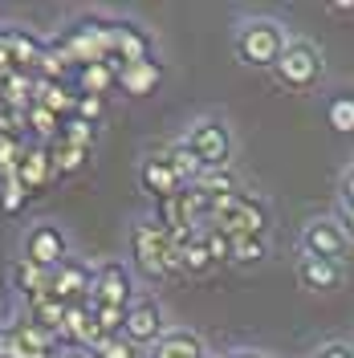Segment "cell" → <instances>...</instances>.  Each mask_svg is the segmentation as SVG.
<instances>
[{"label": "cell", "mask_w": 354, "mask_h": 358, "mask_svg": "<svg viewBox=\"0 0 354 358\" xmlns=\"http://www.w3.org/2000/svg\"><path fill=\"white\" fill-rule=\"evenodd\" d=\"M289 37L285 24L273 21V17H253V21H244L236 29V57H241L244 66L253 69H273L281 62V53L289 49Z\"/></svg>", "instance_id": "obj_1"}, {"label": "cell", "mask_w": 354, "mask_h": 358, "mask_svg": "<svg viewBox=\"0 0 354 358\" xmlns=\"http://www.w3.org/2000/svg\"><path fill=\"white\" fill-rule=\"evenodd\" d=\"M131 257H134V268L143 277H167V273H183V261L179 252L171 248L167 232L159 228V220H134L131 224Z\"/></svg>", "instance_id": "obj_2"}, {"label": "cell", "mask_w": 354, "mask_h": 358, "mask_svg": "<svg viewBox=\"0 0 354 358\" xmlns=\"http://www.w3.org/2000/svg\"><path fill=\"white\" fill-rule=\"evenodd\" d=\"M53 49L66 57V66H94L111 57V21L102 17H86V21L69 24L66 33L53 41Z\"/></svg>", "instance_id": "obj_3"}, {"label": "cell", "mask_w": 354, "mask_h": 358, "mask_svg": "<svg viewBox=\"0 0 354 358\" xmlns=\"http://www.w3.org/2000/svg\"><path fill=\"white\" fill-rule=\"evenodd\" d=\"M322 53H318V45L313 41H302V37H293L289 49L281 53V62L273 66V78H277V86L293 90V94H310L318 82H322Z\"/></svg>", "instance_id": "obj_4"}, {"label": "cell", "mask_w": 354, "mask_h": 358, "mask_svg": "<svg viewBox=\"0 0 354 358\" xmlns=\"http://www.w3.org/2000/svg\"><path fill=\"white\" fill-rule=\"evenodd\" d=\"M212 228H220L228 236H265L269 212L257 196L232 192V196H220L216 200V208H212Z\"/></svg>", "instance_id": "obj_5"}, {"label": "cell", "mask_w": 354, "mask_h": 358, "mask_svg": "<svg viewBox=\"0 0 354 358\" xmlns=\"http://www.w3.org/2000/svg\"><path fill=\"white\" fill-rule=\"evenodd\" d=\"M187 147L208 163V171L232 167V131L224 118H196L187 127Z\"/></svg>", "instance_id": "obj_6"}, {"label": "cell", "mask_w": 354, "mask_h": 358, "mask_svg": "<svg viewBox=\"0 0 354 358\" xmlns=\"http://www.w3.org/2000/svg\"><path fill=\"white\" fill-rule=\"evenodd\" d=\"M57 338L33 326L29 317L21 322H0V358H49Z\"/></svg>", "instance_id": "obj_7"}, {"label": "cell", "mask_w": 354, "mask_h": 358, "mask_svg": "<svg viewBox=\"0 0 354 358\" xmlns=\"http://www.w3.org/2000/svg\"><path fill=\"white\" fill-rule=\"evenodd\" d=\"M346 248H351V236L334 216H318V220H310L302 228V257H318V261H338L342 265Z\"/></svg>", "instance_id": "obj_8"}, {"label": "cell", "mask_w": 354, "mask_h": 358, "mask_svg": "<svg viewBox=\"0 0 354 358\" xmlns=\"http://www.w3.org/2000/svg\"><path fill=\"white\" fill-rule=\"evenodd\" d=\"M21 257L24 261H33V265H41V268H57L62 261H69V241H66V232L57 228V224H33L29 232H24V241H21Z\"/></svg>", "instance_id": "obj_9"}, {"label": "cell", "mask_w": 354, "mask_h": 358, "mask_svg": "<svg viewBox=\"0 0 354 358\" xmlns=\"http://www.w3.org/2000/svg\"><path fill=\"white\" fill-rule=\"evenodd\" d=\"M143 57H155V41L151 33L139 21H111V62L114 69L131 66V62H143Z\"/></svg>", "instance_id": "obj_10"}, {"label": "cell", "mask_w": 354, "mask_h": 358, "mask_svg": "<svg viewBox=\"0 0 354 358\" xmlns=\"http://www.w3.org/2000/svg\"><path fill=\"white\" fill-rule=\"evenodd\" d=\"M90 301L131 310V301H134L131 268L122 265V261H106V265H98V268H94V289H90Z\"/></svg>", "instance_id": "obj_11"}, {"label": "cell", "mask_w": 354, "mask_h": 358, "mask_svg": "<svg viewBox=\"0 0 354 358\" xmlns=\"http://www.w3.org/2000/svg\"><path fill=\"white\" fill-rule=\"evenodd\" d=\"M122 334L131 338L134 346H155L159 338L167 334L163 306H159L155 297H134L131 310H127V322H122Z\"/></svg>", "instance_id": "obj_12"}, {"label": "cell", "mask_w": 354, "mask_h": 358, "mask_svg": "<svg viewBox=\"0 0 354 358\" xmlns=\"http://www.w3.org/2000/svg\"><path fill=\"white\" fill-rule=\"evenodd\" d=\"M90 289H94V268L86 261H78V257H69L62 265L53 268V297H62L66 306H82L90 301Z\"/></svg>", "instance_id": "obj_13"}, {"label": "cell", "mask_w": 354, "mask_h": 358, "mask_svg": "<svg viewBox=\"0 0 354 358\" xmlns=\"http://www.w3.org/2000/svg\"><path fill=\"white\" fill-rule=\"evenodd\" d=\"M139 187H143V192H147L155 203L171 200V196H179V192H183V179L176 176V167H171L167 151L143 159V167H139Z\"/></svg>", "instance_id": "obj_14"}, {"label": "cell", "mask_w": 354, "mask_h": 358, "mask_svg": "<svg viewBox=\"0 0 354 358\" xmlns=\"http://www.w3.org/2000/svg\"><path fill=\"white\" fill-rule=\"evenodd\" d=\"M53 176H57V171H53L49 147H45V143H29V147L21 151V163H17V179L24 183V192H29V196L41 192Z\"/></svg>", "instance_id": "obj_15"}, {"label": "cell", "mask_w": 354, "mask_h": 358, "mask_svg": "<svg viewBox=\"0 0 354 358\" xmlns=\"http://www.w3.org/2000/svg\"><path fill=\"white\" fill-rule=\"evenodd\" d=\"M62 338H66L69 346H78V350H98V342H102V326H98V317L90 313V306L82 301V306H69V317H66V330H62Z\"/></svg>", "instance_id": "obj_16"}, {"label": "cell", "mask_w": 354, "mask_h": 358, "mask_svg": "<svg viewBox=\"0 0 354 358\" xmlns=\"http://www.w3.org/2000/svg\"><path fill=\"white\" fill-rule=\"evenodd\" d=\"M24 317H29L33 326L49 330L53 338H62L66 317H69V306L62 301V297H53V293H37V297H29V301H24Z\"/></svg>", "instance_id": "obj_17"}, {"label": "cell", "mask_w": 354, "mask_h": 358, "mask_svg": "<svg viewBox=\"0 0 354 358\" xmlns=\"http://www.w3.org/2000/svg\"><path fill=\"white\" fill-rule=\"evenodd\" d=\"M8 45H13V66H17V73L41 78V66H45V57H49V45L37 41V37L24 33V29H8Z\"/></svg>", "instance_id": "obj_18"}, {"label": "cell", "mask_w": 354, "mask_h": 358, "mask_svg": "<svg viewBox=\"0 0 354 358\" xmlns=\"http://www.w3.org/2000/svg\"><path fill=\"white\" fill-rule=\"evenodd\" d=\"M159 82H163V66H159V57H143V62H131V66L118 69V86L127 90L131 98H147V94H155Z\"/></svg>", "instance_id": "obj_19"}, {"label": "cell", "mask_w": 354, "mask_h": 358, "mask_svg": "<svg viewBox=\"0 0 354 358\" xmlns=\"http://www.w3.org/2000/svg\"><path fill=\"white\" fill-rule=\"evenodd\" d=\"M297 281H302V289L330 293V289H338V285H342V265H338V261L302 257V261H297Z\"/></svg>", "instance_id": "obj_20"}, {"label": "cell", "mask_w": 354, "mask_h": 358, "mask_svg": "<svg viewBox=\"0 0 354 358\" xmlns=\"http://www.w3.org/2000/svg\"><path fill=\"white\" fill-rule=\"evenodd\" d=\"M8 281H13V289L29 301V297H37V293L53 289V268H41V265H33V261H24V257H17L13 268H8Z\"/></svg>", "instance_id": "obj_21"}, {"label": "cell", "mask_w": 354, "mask_h": 358, "mask_svg": "<svg viewBox=\"0 0 354 358\" xmlns=\"http://www.w3.org/2000/svg\"><path fill=\"white\" fill-rule=\"evenodd\" d=\"M151 358H208V350L196 330H167L151 346Z\"/></svg>", "instance_id": "obj_22"}, {"label": "cell", "mask_w": 354, "mask_h": 358, "mask_svg": "<svg viewBox=\"0 0 354 358\" xmlns=\"http://www.w3.org/2000/svg\"><path fill=\"white\" fill-rule=\"evenodd\" d=\"M33 102L53 110L57 118H73V110H78V94H69L62 82H49V78H37V98Z\"/></svg>", "instance_id": "obj_23"}, {"label": "cell", "mask_w": 354, "mask_h": 358, "mask_svg": "<svg viewBox=\"0 0 354 358\" xmlns=\"http://www.w3.org/2000/svg\"><path fill=\"white\" fill-rule=\"evenodd\" d=\"M167 159H171V167H176V176L183 179V187H192V183H199L204 179V171H208V163L187 147V138H179V143H171L167 147Z\"/></svg>", "instance_id": "obj_24"}, {"label": "cell", "mask_w": 354, "mask_h": 358, "mask_svg": "<svg viewBox=\"0 0 354 358\" xmlns=\"http://www.w3.org/2000/svg\"><path fill=\"white\" fill-rule=\"evenodd\" d=\"M114 86H118V69H114L111 62H94V66L78 69V94H98V98H106Z\"/></svg>", "instance_id": "obj_25"}, {"label": "cell", "mask_w": 354, "mask_h": 358, "mask_svg": "<svg viewBox=\"0 0 354 358\" xmlns=\"http://www.w3.org/2000/svg\"><path fill=\"white\" fill-rule=\"evenodd\" d=\"M49 159H53V171H57V179H62V176L82 171L86 159H90V151L73 147V143H66V138H53V143H49Z\"/></svg>", "instance_id": "obj_26"}, {"label": "cell", "mask_w": 354, "mask_h": 358, "mask_svg": "<svg viewBox=\"0 0 354 358\" xmlns=\"http://www.w3.org/2000/svg\"><path fill=\"white\" fill-rule=\"evenodd\" d=\"M24 127L37 134V143H45V147H49L53 138H62V127H66V118H57L53 110H45V106H37V102H33V110L24 114Z\"/></svg>", "instance_id": "obj_27"}, {"label": "cell", "mask_w": 354, "mask_h": 358, "mask_svg": "<svg viewBox=\"0 0 354 358\" xmlns=\"http://www.w3.org/2000/svg\"><path fill=\"white\" fill-rule=\"evenodd\" d=\"M326 122L338 134H354V94H334L326 102Z\"/></svg>", "instance_id": "obj_28"}, {"label": "cell", "mask_w": 354, "mask_h": 358, "mask_svg": "<svg viewBox=\"0 0 354 358\" xmlns=\"http://www.w3.org/2000/svg\"><path fill=\"white\" fill-rule=\"evenodd\" d=\"M179 261H183V277H204V273L216 268V261H212V252L204 248V241H192V245L179 252Z\"/></svg>", "instance_id": "obj_29"}, {"label": "cell", "mask_w": 354, "mask_h": 358, "mask_svg": "<svg viewBox=\"0 0 354 358\" xmlns=\"http://www.w3.org/2000/svg\"><path fill=\"white\" fill-rule=\"evenodd\" d=\"M265 261V236H232V265Z\"/></svg>", "instance_id": "obj_30"}, {"label": "cell", "mask_w": 354, "mask_h": 358, "mask_svg": "<svg viewBox=\"0 0 354 358\" xmlns=\"http://www.w3.org/2000/svg\"><path fill=\"white\" fill-rule=\"evenodd\" d=\"M24 200H29V192H24V183L17 176H8V179H0V212L4 216H17L24 208Z\"/></svg>", "instance_id": "obj_31"}, {"label": "cell", "mask_w": 354, "mask_h": 358, "mask_svg": "<svg viewBox=\"0 0 354 358\" xmlns=\"http://www.w3.org/2000/svg\"><path fill=\"white\" fill-rule=\"evenodd\" d=\"M199 241H204V248L212 252L216 265H232V236H228V232H220V228H204Z\"/></svg>", "instance_id": "obj_32"}, {"label": "cell", "mask_w": 354, "mask_h": 358, "mask_svg": "<svg viewBox=\"0 0 354 358\" xmlns=\"http://www.w3.org/2000/svg\"><path fill=\"white\" fill-rule=\"evenodd\" d=\"M62 138L73 143V147H82V151H94V143H98V127H94V122H82V118H66Z\"/></svg>", "instance_id": "obj_33"}, {"label": "cell", "mask_w": 354, "mask_h": 358, "mask_svg": "<svg viewBox=\"0 0 354 358\" xmlns=\"http://www.w3.org/2000/svg\"><path fill=\"white\" fill-rule=\"evenodd\" d=\"M21 138L13 131H0V179L17 176V163H21Z\"/></svg>", "instance_id": "obj_34"}, {"label": "cell", "mask_w": 354, "mask_h": 358, "mask_svg": "<svg viewBox=\"0 0 354 358\" xmlns=\"http://www.w3.org/2000/svg\"><path fill=\"white\" fill-rule=\"evenodd\" d=\"M73 118L98 127V122L106 118V98H98V94H78V110H73Z\"/></svg>", "instance_id": "obj_35"}, {"label": "cell", "mask_w": 354, "mask_h": 358, "mask_svg": "<svg viewBox=\"0 0 354 358\" xmlns=\"http://www.w3.org/2000/svg\"><path fill=\"white\" fill-rule=\"evenodd\" d=\"M94 358H134V342L127 334H111V338L98 342Z\"/></svg>", "instance_id": "obj_36"}, {"label": "cell", "mask_w": 354, "mask_h": 358, "mask_svg": "<svg viewBox=\"0 0 354 358\" xmlns=\"http://www.w3.org/2000/svg\"><path fill=\"white\" fill-rule=\"evenodd\" d=\"M17 73L13 66V45H8V24H0V82H8Z\"/></svg>", "instance_id": "obj_37"}, {"label": "cell", "mask_w": 354, "mask_h": 358, "mask_svg": "<svg viewBox=\"0 0 354 358\" xmlns=\"http://www.w3.org/2000/svg\"><path fill=\"white\" fill-rule=\"evenodd\" d=\"M313 358H354V346H346V342H326V346L313 350Z\"/></svg>", "instance_id": "obj_38"}, {"label": "cell", "mask_w": 354, "mask_h": 358, "mask_svg": "<svg viewBox=\"0 0 354 358\" xmlns=\"http://www.w3.org/2000/svg\"><path fill=\"white\" fill-rule=\"evenodd\" d=\"M338 196H342V203H354V163L342 171V179H338Z\"/></svg>", "instance_id": "obj_39"}, {"label": "cell", "mask_w": 354, "mask_h": 358, "mask_svg": "<svg viewBox=\"0 0 354 358\" xmlns=\"http://www.w3.org/2000/svg\"><path fill=\"white\" fill-rule=\"evenodd\" d=\"M338 224L346 228V236L354 241V203H342V212H338Z\"/></svg>", "instance_id": "obj_40"}, {"label": "cell", "mask_w": 354, "mask_h": 358, "mask_svg": "<svg viewBox=\"0 0 354 358\" xmlns=\"http://www.w3.org/2000/svg\"><path fill=\"white\" fill-rule=\"evenodd\" d=\"M326 13H334V17H354V0L351 4H326Z\"/></svg>", "instance_id": "obj_41"}, {"label": "cell", "mask_w": 354, "mask_h": 358, "mask_svg": "<svg viewBox=\"0 0 354 358\" xmlns=\"http://www.w3.org/2000/svg\"><path fill=\"white\" fill-rule=\"evenodd\" d=\"M228 358H277V355H265V350H232Z\"/></svg>", "instance_id": "obj_42"}, {"label": "cell", "mask_w": 354, "mask_h": 358, "mask_svg": "<svg viewBox=\"0 0 354 358\" xmlns=\"http://www.w3.org/2000/svg\"><path fill=\"white\" fill-rule=\"evenodd\" d=\"M62 358H94L90 350H78V346H69V350H62Z\"/></svg>", "instance_id": "obj_43"}, {"label": "cell", "mask_w": 354, "mask_h": 358, "mask_svg": "<svg viewBox=\"0 0 354 358\" xmlns=\"http://www.w3.org/2000/svg\"><path fill=\"white\" fill-rule=\"evenodd\" d=\"M208 358H212V355H208Z\"/></svg>", "instance_id": "obj_44"}]
</instances>
